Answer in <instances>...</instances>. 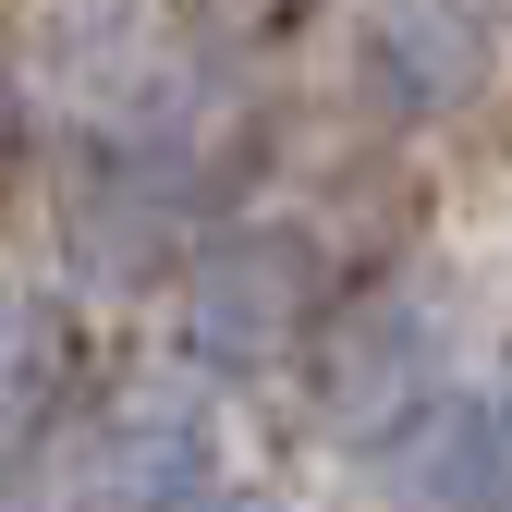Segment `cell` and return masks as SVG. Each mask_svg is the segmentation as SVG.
I'll return each instance as SVG.
<instances>
[{
  "instance_id": "cell-1",
  "label": "cell",
  "mask_w": 512,
  "mask_h": 512,
  "mask_svg": "<svg viewBox=\"0 0 512 512\" xmlns=\"http://www.w3.org/2000/svg\"><path fill=\"white\" fill-rule=\"evenodd\" d=\"M305 317H317V244L305 232H220L171 281L183 366H269L305 342Z\"/></svg>"
},
{
  "instance_id": "cell-2",
  "label": "cell",
  "mask_w": 512,
  "mask_h": 512,
  "mask_svg": "<svg viewBox=\"0 0 512 512\" xmlns=\"http://www.w3.org/2000/svg\"><path fill=\"white\" fill-rule=\"evenodd\" d=\"M208 500V391L183 366H147L74 439V512H196Z\"/></svg>"
},
{
  "instance_id": "cell-3",
  "label": "cell",
  "mask_w": 512,
  "mask_h": 512,
  "mask_svg": "<svg viewBox=\"0 0 512 512\" xmlns=\"http://www.w3.org/2000/svg\"><path fill=\"white\" fill-rule=\"evenodd\" d=\"M488 61H500L488 0H366L342 74H354V110H366V122L415 135V122H452V110L488 86Z\"/></svg>"
},
{
  "instance_id": "cell-4",
  "label": "cell",
  "mask_w": 512,
  "mask_h": 512,
  "mask_svg": "<svg viewBox=\"0 0 512 512\" xmlns=\"http://www.w3.org/2000/svg\"><path fill=\"white\" fill-rule=\"evenodd\" d=\"M427 366H439L427 317L378 293V305L330 317V330L305 342V391H317V415L354 427V439H403V427L427 415Z\"/></svg>"
},
{
  "instance_id": "cell-5",
  "label": "cell",
  "mask_w": 512,
  "mask_h": 512,
  "mask_svg": "<svg viewBox=\"0 0 512 512\" xmlns=\"http://www.w3.org/2000/svg\"><path fill=\"white\" fill-rule=\"evenodd\" d=\"M391 452H403V500L415 512H512V427H500V403L415 415Z\"/></svg>"
},
{
  "instance_id": "cell-6",
  "label": "cell",
  "mask_w": 512,
  "mask_h": 512,
  "mask_svg": "<svg viewBox=\"0 0 512 512\" xmlns=\"http://www.w3.org/2000/svg\"><path fill=\"white\" fill-rule=\"evenodd\" d=\"M61 378H74V342H61V317H49L37 293H0V427H37Z\"/></svg>"
},
{
  "instance_id": "cell-7",
  "label": "cell",
  "mask_w": 512,
  "mask_h": 512,
  "mask_svg": "<svg viewBox=\"0 0 512 512\" xmlns=\"http://www.w3.org/2000/svg\"><path fill=\"white\" fill-rule=\"evenodd\" d=\"M281 13H305V0H208V49H256Z\"/></svg>"
},
{
  "instance_id": "cell-8",
  "label": "cell",
  "mask_w": 512,
  "mask_h": 512,
  "mask_svg": "<svg viewBox=\"0 0 512 512\" xmlns=\"http://www.w3.org/2000/svg\"><path fill=\"white\" fill-rule=\"evenodd\" d=\"M196 512H293V500H281V488H208Z\"/></svg>"
},
{
  "instance_id": "cell-9",
  "label": "cell",
  "mask_w": 512,
  "mask_h": 512,
  "mask_svg": "<svg viewBox=\"0 0 512 512\" xmlns=\"http://www.w3.org/2000/svg\"><path fill=\"white\" fill-rule=\"evenodd\" d=\"M500 427H512V391H500Z\"/></svg>"
}]
</instances>
